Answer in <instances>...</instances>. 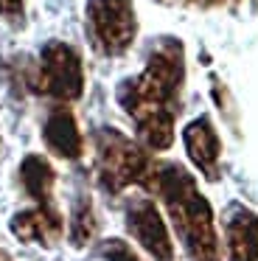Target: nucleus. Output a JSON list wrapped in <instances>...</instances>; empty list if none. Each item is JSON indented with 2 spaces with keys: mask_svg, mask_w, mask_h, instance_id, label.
I'll return each mask as SVG.
<instances>
[{
  "mask_svg": "<svg viewBox=\"0 0 258 261\" xmlns=\"http://www.w3.org/2000/svg\"><path fill=\"white\" fill-rule=\"evenodd\" d=\"M132 230L140 236V242L151 250L154 255H168V242H166V230H163V222L157 219L154 208L151 205H140L138 214H132Z\"/></svg>",
  "mask_w": 258,
  "mask_h": 261,
  "instance_id": "7ed1b4c3",
  "label": "nucleus"
},
{
  "mask_svg": "<svg viewBox=\"0 0 258 261\" xmlns=\"http://www.w3.org/2000/svg\"><path fill=\"white\" fill-rule=\"evenodd\" d=\"M230 253L233 261H258V219L250 214L230 219Z\"/></svg>",
  "mask_w": 258,
  "mask_h": 261,
  "instance_id": "f03ea898",
  "label": "nucleus"
},
{
  "mask_svg": "<svg viewBox=\"0 0 258 261\" xmlns=\"http://www.w3.org/2000/svg\"><path fill=\"white\" fill-rule=\"evenodd\" d=\"M90 23L95 42H101V48L107 51H121L135 34V17L126 0H93Z\"/></svg>",
  "mask_w": 258,
  "mask_h": 261,
  "instance_id": "f257e3e1",
  "label": "nucleus"
},
{
  "mask_svg": "<svg viewBox=\"0 0 258 261\" xmlns=\"http://www.w3.org/2000/svg\"><path fill=\"white\" fill-rule=\"evenodd\" d=\"M0 9H6V12H17V9H20V0H0Z\"/></svg>",
  "mask_w": 258,
  "mask_h": 261,
  "instance_id": "423d86ee",
  "label": "nucleus"
},
{
  "mask_svg": "<svg viewBox=\"0 0 258 261\" xmlns=\"http://www.w3.org/2000/svg\"><path fill=\"white\" fill-rule=\"evenodd\" d=\"M48 138H50V143H56V149L65 152V154H73V152H76V146H79L70 115H56V118L50 121Z\"/></svg>",
  "mask_w": 258,
  "mask_h": 261,
  "instance_id": "39448f33",
  "label": "nucleus"
},
{
  "mask_svg": "<svg viewBox=\"0 0 258 261\" xmlns=\"http://www.w3.org/2000/svg\"><path fill=\"white\" fill-rule=\"evenodd\" d=\"M185 143H188V149H191V154H194L196 163L205 166L211 158H216V138H213L211 129H208L205 121L191 124V129L185 132Z\"/></svg>",
  "mask_w": 258,
  "mask_h": 261,
  "instance_id": "20e7f679",
  "label": "nucleus"
}]
</instances>
